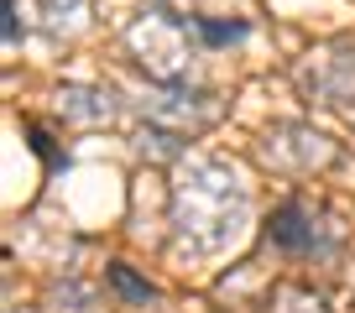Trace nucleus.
Segmentation results:
<instances>
[{
  "instance_id": "obj_1",
  "label": "nucleus",
  "mask_w": 355,
  "mask_h": 313,
  "mask_svg": "<svg viewBox=\"0 0 355 313\" xmlns=\"http://www.w3.org/2000/svg\"><path fill=\"white\" fill-rule=\"evenodd\" d=\"M110 282H115V287L125 292V298H152V287H141V282H136V277H131L125 267H115V271H110Z\"/></svg>"
}]
</instances>
